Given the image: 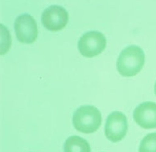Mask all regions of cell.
Masks as SVG:
<instances>
[{
  "label": "cell",
  "instance_id": "cell-1",
  "mask_svg": "<svg viewBox=\"0 0 156 152\" xmlns=\"http://www.w3.org/2000/svg\"><path fill=\"white\" fill-rule=\"evenodd\" d=\"M145 62V55L138 45L128 46L121 52L117 60V69L121 75L132 77L139 72Z\"/></svg>",
  "mask_w": 156,
  "mask_h": 152
},
{
  "label": "cell",
  "instance_id": "cell-2",
  "mask_svg": "<svg viewBox=\"0 0 156 152\" xmlns=\"http://www.w3.org/2000/svg\"><path fill=\"white\" fill-rule=\"evenodd\" d=\"M102 123V115L98 108L87 105L80 107L73 115V124L78 131L89 134L94 133Z\"/></svg>",
  "mask_w": 156,
  "mask_h": 152
},
{
  "label": "cell",
  "instance_id": "cell-3",
  "mask_svg": "<svg viewBox=\"0 0 156 152\" xmlns=\"http://www.w3.org/2000/svg\"><path fill=\"white\" fill-rule=\"evenodd\" d=\"M106 46V38L101 32L89 31L82 35L78 41V49L82 55L92 57L102 53Z\"/></svg>",
  "mask_w": 156,
  "mask_h": 152
},
{
  "label": "cell",
  "instance_id": "cell-4",
  "mask_svg": "<svg viewBox=\"0 0 156 152\" xmlns=\"http://www.w3.org/2000/svg\"><path fill=\"white\" fill-rule=\"evenodd\" d=\"M128 131L127 117L120 111H114L108 116L105 125V135L112 142L121 141Z\"/></svg>",
  "mask_w": 156,
  "mask_h": 152
},
{
  "label": "cell",
  "instance_id": "cell-5",
  "mask_svg": "<svg viewBox=\"0 0 156 152\" xmlns=\"http://www.w3.org/2000/svg\"><path fill=\"white\" fill-rule=\"evenodd\" d=\"M15 30L16 37L20 42L31 43L37 37V23L29 14H22L17 16L15 21Z\"/></svg>",
  "mask_w": 156,
  "mask_h": 152
},
{
  "label": "cell",
  "instance_id": "cell-6",
  "mask_svg": "<svg viewBox=\"0 0 156 152\" xmlns=\"http://www.w3.org/2000/svg\"><path fill=\"white\" fill-rule=\"evenodd\" d=\"M69 16L67 11L61 6L51 5L43 11L41 20L44 27L51 31H58L68 23Z\"/></svg>",
  "mask_w": 156,
  "mask_h": 152
},
{
  "label": "cell",
  "instance_id": "cell-7",
  "mask_svg": "<svg viewBox=\"0 0 156 152\" xmlns=\"http://www.w3.org/2000/svg\"><path fill=\"white\" fill-rule=\"evenodd\" d=\"M133 118L141 127L150 129L156 128V103L145 102L139 104L134 110Z\"/></svg>",
  "mask_w": 156,
  "mask_h": 152
},
{
  "label": "cell",
  "instance_id": "cell-8",
  "mask_svg": "<svg viewBox=\"0 0 156 152\" xmlns=\"http://www.w3.org/2000/svg\"><path fill=\"white\" fill-rule=\"evenodd\" d=\"M90 145L84 138L78 136L69 137L65 142L64 152H90Z\"/></svg>",
  "mask_w": 156,
  "mask_h": 152
},
{
  "label": "cell",
  "instance_id": "cell-9",
  "mask_svg": "<svg viewBox=\"0 0 156 152\" xmlns=\"http://www.w3.org/2000/svg\"><path fill=\"white\" fill-rule=\"evenodd\" d=\"M138 151L139 152H156V133L148 134L143 138Z\"/></svg>",
  "mask_w": 156,
  "mask_h": 152
},
{
  "label": "cell",
  "instance_id": "cell-10",
  "mask_svg": "<svg viewBox=\"0 0 156 152\" xmlns=\"http://www.w3.org/2000/svg\"><path fill=\"white\" fill-rule=\"evenodd\" d=\"M154 90H155V94H156V82H155V87H154Z\"/></svg>",
  "mask_w": 156,
  "mask_h": 152
}]
</instances>
